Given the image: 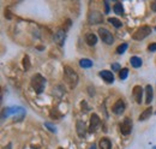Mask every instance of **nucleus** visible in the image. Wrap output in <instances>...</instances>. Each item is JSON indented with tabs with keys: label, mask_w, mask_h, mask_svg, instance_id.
<instances>
[{
	"label": "nucleus",
	"mask_w": 156,
	"mask_h": 149,
	"mask_svg": "<svg viewBox=\"0 0 156 149\" xmlns=\"http://www.w3.org/2000/svg\"><path fill=\"white\" fill-rule=\"evenodd\" d=\"M64 79L70 89H75L78 83V74L70 66H65L64 67Z\"/></svg>",
	"instance_id": "f257e3e1"
},
{
	"label": "nucleus",
	"mask_w": 156,
	"mask_h": 149,
	"mask_svg": "<svg viewBox=\"0 0 156 149\" xmlns=\"http://www.w3.org/2000/svg\"><path fill=\"white\" fill-rule=\"evenodd\" d=\"M44 85H46V79L42 74H36L31 77V87L35 90V93H42L44 90Z\"/></svg>",
	"instance_id": "f03ea898"
},
{
	"label": "nucleus",
	"mask_w": 156,
	"mask_h": 149,
	"mask_svg": "<svg viewBox=\"0 0 156 149\" xmlns=\"http://www.w3.org/2000/svg\"><path fill=\"white\" fill-rule=\"evenodd\" d=\"M150 33H151L150 27H148V25H143V27L138 28L136 31L133 33L132 38H133V40H136V41H142V40H144L145 37L149 36V35H150Z\"/></svg>",
	"instance_id": "7ed1b4c3"
},
{
	"label": "nucleus",
	"mask_w": 156,
	"mask_h": 149,
	"mask_svg": "<svg viewBox=\"0 0 156 149\" xmlns=\"http://www.w3.org/2000/svg\"><path fill=\"white\" fill-rule=\"evenodd\" d=\"M25 114V111L22 108V107H9L4 111V117H9V115H13L15 119L20 120Z\"/></svg>",
	"instance_id": "20e7f679"
},
{
	"label": "nucleus",
	"mask_w": 156,
	"mask_h": 149,
	"mask_svg": "<svg viewBox=\"0 0 156 149\" xmlns=\"http://www.w3.org/2000/svg\"><path fill=\"white\" fill-rule=\"evenodd\" d=\"M120 130H121V133L124 136H127V135L131 133V131H132V120H131V118L126 117L122 120V123L120 124Z\"/></svg>",
	"instance_id": "39448f33"
},
{
	"label": "nucleus",
	"mask_w": 156,
	"mask_h": 149,
	"mask_svg": "<svg viewBox=\"0 0 156 149\" xmlns=\"http://www.w3.org/2000/svg\"><path fill=\"white\" fill-rule=\"evenodd\" d=\"M98 35L102 38V41H103L105 43H107V45H112V43L114 42L113 35H112L107 29H105V28H100V29H98Z\"/></svg>",
	"instance_id": "423d86ee"
},
{
	"label": "nucleus",
	"mask_w": 156,
	"mask_h": 149,
	"mask_svg": "<svg viewBox=\"0 0 156 149\" xmlns=\"http://www.w3.org/2000/svg\"><path fill=\"white\" fill-rule=\"evenodd\" d=\"M88 20L90 24H98V23H101L103 20V17H102V13L98 12V11H90L89 15H88Z\"/></svg>",
	"instance_id": "0eeeda50"
},
{
	"label": "nucleus",
	"mask_w": 156,
	"mask_h": 149,
	"mask_svg": "<svg viewBox=\"0 0 156 149\" xmlns=\"http://www.w3.org/2000/svg\"><path fill=\"white\" fill-rule=\"evenodd\" d=\"M100 124H101V119L98 114H93L91 118H90V126H89V131L90 132H95L100 128Z\"/></svg>",
	"instance_id": "6e6552de"
},
{
	"label": "nucleus",
	"mask_w": 156,
	"mask_h": 149,
	"mask_svg": "<svg viewBox=\"0 0 156 149\" xmlns=\"http://www.w3.org/2000/svg\"><path fill=\"white\" fill-rule=\"evenodd\" d=\"M76 130H77L78 136L80 138L85 137V135H87V126H85V123L83 120H78L77 123H76Z\"/></svg>",
	"instance_id": "1a4fd4ad"
},
{
	"label": "nucleus",
	"mask_w": 156,
	"mask_h": 149,
	"mask_svg": "<svg viewBox=\"0 0 156 149\" xmlns=\"http://www.w3.org/2000/svg\"><path fill=\"white\" fill-rule=\"evenodd\" d=\"M132 95L135 97L137 104H140L142 102V97H143V89L140 85H135L133 89H132Z\"/></svg>",
	"instance_id": "9d476101"
},
{
	"label": "nucleus",
	"mask_w": 156,
	"mask_h": 149,
	"mask_svg": "<svg viewBox=\"0 0 156 149\" xmlns=\"http://www.w3.org/2000/svg\"><path fill=\"white\" fill-rule=\"evenodd\" d=\"M65 37H66V34H65V30H58L55 34H54V41L55 43L59 45V46H62L64 42H65Z\"/></svg>",
	"instance_id": "9b49d317"
},
{
	"label": "nucleus",
	"mask_w": 156,
	"mask_h": 149,
	"mask_svg": "<svg viewBox=\"0 0 156 149\" xmlns=\"http://www.w3.org/2000/svg\"><path fill=\"white\" fill-rule=\"evenodd\" d=\"M125 111V102L122 100H118L117 102L113 105V112L115 114H121Z\"/></svg>",
	"instance_id": "f8f14e48"
},
{
	"label": "nucleus",
	"mask_w": 156,
	"mask_h": 149,
	"mask_svg": "<svg viewBox=\"0 0 156 149\" xmlns=\"http://www.w3.org/2000/svg\"><path fill=\"white\" fill-rule=\"evenodd\" d=\"M100 76L107 82V83H113L114 82V76L111 71H101L100 72Z\"/></svg>",
	"instance_id": "ddd939ff"
},
{
	"label": "nucleus",
	"mask_w": 156,
	"mask_h": 149,
	"mask_svg": "<svg viewBox=\"0 0 156 149\" xmlns=\"http://www.w3.org/2000/svg\"><path fill=\"white\" fill-rule=\"evenodd\" d=\"M85 42H87L89 46H95L96 42H98V36H96L95 34H93V33H89V34H87V36H85Z\"/></svg>",
	"instance_id": "4468645a"
},
{
	"label": "nucleus",
	"mask_w": 156,
	"mask_h": 149,
	"mask_svg": "<svg viewBox=\"0 0 156 149\" xmlns=\"http://www.w3.org/2000/svg\"><path fill=\"white\" fill-rule=\"evenodd\" d=\"M98 146H100V149H112V143H111V141H109L108 138H106V137L100 141Z\"/></svg>",
	"instance_id": "2eb2a0df"
},
{
	"label": "nucleus",
	"mask_w": 156,
	"mask_h": 149,
	"mask_svg": "<svg viewBox=\"0 0 156 149\" xmlns=\"http://www.w3.org/2000/svg\"><path fill=\"white\" fill-rule=\"evenodd\" d=\"M145 93H147V100H145V102L149 105L151 102V100H153V88H151V85H147L145 87Z\"/></svg>",
	"instance_id": "dca6fc26"
},
{
	"label": "nucleus",
	"mask_w": 156,
	"mask_h": 149,
	"mask_svg": "<svg viewBox=\"0 0 156 149\" xmlns=\"http://www.w3.org/2000/svg\"><path fill=\"white\" fill-rule=\"evenodd\" d=\"M151 113H153V110H151V107H149V108H147L145 111L143 112L140 115H139V122H143V120H147L150 115H151Z\"/></svg>",
	"instance_id": "f3484780"
},
{
	"label": "nucleus",
	"mask_w": 156,
	"mask_h": 149,
	"mask_svg": "<svg viewBox=\"0 0 156 149\" xmlns=\"http://www.w3.org/2000/svg\"><path fill=\"white\" fill-rule=\"evenodd\" d=\"M79 65H80L83 69H89V67L93 66V61H91L90 59H82V60L79 61Z\"/></svg>",
	"instance_id": "a211bd4d"
},
{
	"label": "nucleus",
	"mask_w": 156,
	"mask_h": 149,
	"mask_svg": "<svg viewBox=\"0 0 156 149\" xmlns=\"http://www.w3.org/2000/svg\"><path fill=\"white\" fill-rule=\"evenodd\" d=\"M131 65L133 66V67H140V65H142V59L140 58H138V56H132L131 58Z\"/></svg>",
	"instance_id": "6ab92c4d"
},
{
	"label": "nucleus",
	"mask_w": 156,
	"mask_h": 149,
	"mask_svg": "<svg viewBox=\"0 0 156 149\" xmlns=\"http://www.w3.org/2000/svg\"><path fill=\"white\" fill-rule=\"evenodd\" d=\"M113 10H114V12H115L117 15H122V13H124V9H122V5H121L120 2H117V4L114 5Z\"/></svg>",
	"instance_id": "aec40b11"
},
{
	"label": "nucleus",
	"mask_w": 156,
	"mask_h": 149,
	"mask_svg": "<svg viewBox=\"0 0 156 149\" xmlns=\"http://www.w3.org/2000/svg\"><path fill=\"white\" fill-rule=\"evenodd\" d=\"M23 67H24L25 71H28L30 69V59H29L28 56H25L23 58Z\"/></svg>",
	"instance_id": "412c9836"
},
{
	"label": "nucleus",
	"mask_w": 156,
	"mask_h": 149,
	"mask_svg": "<svg viewBox=\"0 0 156 149\" xmlns=\"http://www.w3.org/2000/svg\"><path fill=\"white\" fill-rule=\"evenodd\" d=\"M108 22L113 25V27H115V28H120L121 27V20H119L118 18H108Z\"/></svg>",
	"instance_id": "4be33fe9"
},
{
	"label": "nucleus",
	"mask_w": 156,
	"mask_h": 149,
	"mask_svg": "<svg viewBox=\"0 0 156 149\" xmlns=\"http://www.w3.org/2000/svg\"><path fill=\"white\" fill-rule=\"evenodd\" d=\"M127 47H129V45H127V43H122V45L118 46L117 53L118 54H122V53H125V51L127 49Z\"/></svg>",
	"instance_id": "5701e85b"
},
{
	"label": "nucleus",
	"mask_w": 156,
	"mask_h": 149,
	"mask_svg": "<svg viewBox=\"0 0 156 149\" xmlns=\"http://www.w3.org/2000/svg\"><path fill=\"white\" fill-rule=\"evenodd\" d=\"M127 74H129V69H122L119 74V77H120V79H126Z\"/></svg>",
	"instance_id": "b1692460"
},
{
	"label": "nucleus",
	"mask_w": 156,
	"mask_h": 149,
	"mask_svg": "<svg viewBox=\"0 0 156 149\" xmlns=\"http://www.w3.org/2000/svg\"><path fill=\"white\" fill-rule=\"evenodd\" d=\"M148 49H149L150 52H155L156 51V43H150V45L148 46Z\"/></svg>",
	"instance_id": "393cba45"
},
{
	"label": "nucleus",
	"mask_w": 156,
	"mask_h": 149,
	"mask_svg": "<svg viewBox=\"0 0 156 149\" xmlns=\"http://www.w3.org/2000/svg\"><path fill=\"white\" fill-rule=\"evenodd\" d=\"M112 69H113L114 71H119L120 65H119V64H117V63H114V64H112Z\"/></svg>",
	"instance_id": "a878e982"
},
{
	"label": "nucleus",
	"mask_w": 156,
	"mask_h": 149,
	"mask_svg": "<svg viewBox=\"0 0 156 149\" xmlns=\"http://www.w3.org/2000/svg\"><path fill=\"white\" fill-rule=\"evenodd\" d=\"M80 106H82V108L84 107V112L89 111V107H87V102H85V101H83V102L80 104Z\"/></svg>",
	"instance_id": "bb28decb"
},
{
	"label": "nucleus",
	"mask_w": 156,
	"mask_h": 149,
	"mask_svg": "<svg viewBox=\"0 0 156 149\" xmlns=\"http://www.w3.org/2000/svg\"><path fill=\"white\" fill-rule=\"evenodd\" d=\"M44 125H46V126H47V128H48V129H49V130H51V131H53V132H55V128H53V126H52V125H51L49 123H46Z\"/></svg>",
	"instance_id": "cd10ccee"
},
{
	"label": "nucleus",
	"mask_w": 156,
	"mask_h": 149,
	"mask_svg": "<svg viewBox=\"0 0 156 149\" xmlns=\"http://www.w3.org/2000/svg\"><path fill=\"white\" fill-rule=\"evenodd\" d=\"M105 7H106V13H108L109 12V5H108V1H105Z\"/></svg>",
	"instance_id": "c85d7f7f"
},
{
	"label": "nucleus",
	"mask_w": 156,
	"mask_h": 149,
	"mask_svg": "<svg viewBox=\"0 0 156 149\" xmlns=\"http://www.w3.org/2000/svg\"><path fill=\"white\" fill-rule=\"evenodd\" d=\"M151 7H153V10H154V11L156 12V2H154V4L151 5Z\"/></svg>",
	"instance_id": "c756f323"
},
{
	"label": "nucleus",
	"mask_w": 156,
	"mask_h": 149,
	"mask_svg": "<svg viewBox=\"0 0 156 149\" xmlns=\"http://www.w3.org/2000/svg\"><path fill=\"white\" fill-rule=\"evenodd\" d=\"M11 148H12V144H9L6 148H4V149H11Z\"/></svg>",
	"instance_id": "7c9ffc66"
},
{
	"label": "nucleus",
	"mask_w": 156,
	"mask_h": 149,
	"mask_svg": "<svg viewBox=\"0 0 156 149\" xmlns=\"http://www.w3.org/2000/svg\"><path fill=\"white\" fill-rule=\"evenodd\" d=\"M89 149H96V147H95V146H91V147H90Z\"/></svg>",
	"instance_id": "2f4dec72"
},
{
	"label": "nucleus",
	"mask_w": 156,
	"mask_h": 149,
	"mask_svg": "<svg viewBox=\"0 0 156 149\" xmlns=\"http://www.w3.org/2000/svg\"><path fill=\"white\" fill-rule=\"evenodd\" d=\"M59 149H62V148H59Z\"/></svg>",
	"instance_id": "473e14b6"
}]
</instances>
